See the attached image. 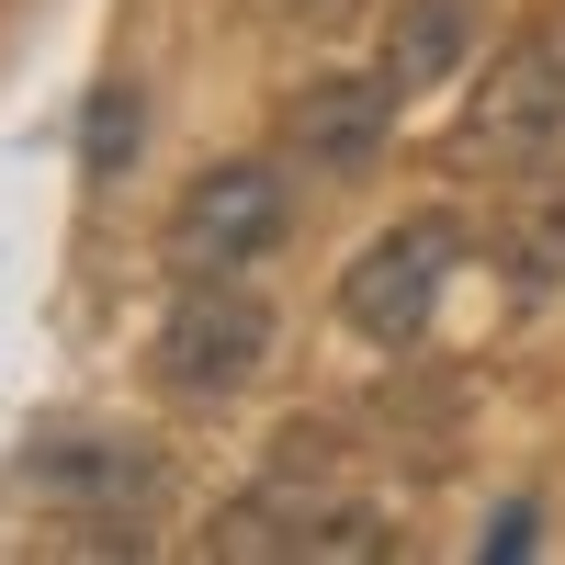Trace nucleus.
I'll return each mask as SVG.
<instances>
[{
  "instance_id": "1",
  "label": "nucleus",
  "mask_w": 565,
  "mask_h": 565,
  "mask_svg": "<svg viewBox=\"0 0 565 565\" xmlns=\"http://www.w3.org/2000/svg\"><path fill=\"white\" fill-rule=\"evenodd\" d=\"M159 487H170V463H159V441H136V430H45L34 452H12V498L57 509V521H90V554L136 543L114 521L159 509Z\"/></svg>"
},
{
  "instance_id": "2",
  "label": "nucleus",
  "mask_w": 565,
  "mask_h": 565,
  "mask_svg": "<svg viewBox=\"0 0 565 565\" xmlns=\"http://www.w3.org/2000/svg\"><path fill=\"white\" fill-rule=\"evenodd\" d=\"M271 340H282V317L249 295V271H193V282L170 295L159 340H148V373H159L170 396L215 407V396H238L249 373L271 362Z\"/></svg>"
},
{
  "instance_id": "3",
  "label": "nucleus",
  "mask_w": 565,
  "mask_h": 565,
  "mask_svg": "<svg viewBox=\"0 0 565 565\" xmlns=\"http://www.w3.org/2000/svg\"><path fill=\"white\" fill-rule=\"evenodd\" d=\"M463 159L476 170H565V23L521 34L509 57L476 79V103H463Z\"/></svg>"
},
{
  "instance_id": "4",
  "label": "nucleus",
  "mask_w": 565,
  "mask_h": 565,
  "mask_svg": "<svg viewBox=\"0 0 565 565\" xmlns=\"http://www.w3.org/2000/svg\"><path fill=\"white\" fill-rule=\"evenodd\" d=\"M282 226H295V193H282V170L271 159H215L193 193L170 204L159 226V260L170 282H193V271H249L282 249Z\"/></svg>"
},
{
  "instance_id": "5",
  "label": "nucleus",
  "mask_w": 565,
  "mask_h": 565,
  "mask_svg": "<svg viewBox=\"0 0 565 565\" xmlns=\"http://www.w3.org/2000/svg\"><path fill=\"white\" fill-rule=\"evenodd\" d=\"M452 215H396L385 238H362V260L340 271V317L362 328L373 351H407L418 328H430L441 306V282H452Z\"/></svg>"
},
{
  "instance_id": "6",
  "label": "nucleus",
  "mask_w": 565,
  "mask_h": 565,
  "mask_svg": "<svg viewBox=\"0 0 565 565\" xmlns=\"http://www.w3.org/2000/svg\"><path fill=\"white\" fill-rule=\"evenodd\" d=\"M396 103L407 90L385 79V68H328V79H306L295 103H282V136H295V159L306 170H328V181H362L373 159H385V136H396Z\"/></svg>"
},
{
  "instance_id": "7",
  "label": "nucleus",
  "mask_w": 565,
  "mask_h": 565,
  "mask_svg": "<svg viewBox=\"0 0 565 565\" xmlns=\"http://www.w3.org/2000/svg\"><path fill=\"white\" fill-rule=\"evenodd\" d=\"M498 271L521 306L565 295V170H521V193L498 204Z\"/></svg>"
},
{
  "instance_id": "8",
  "label": "nucleus",
  "mask_w": 565,
  "mask_h": 565,
  "mask_svg": "<svg viewBox=\"0 0 565 565\" xmlns=\"http://www.w3.org/2000/svg\"><path fill=\"white\" fill-rule=\"evenodd\" d=\"M463 45H476V0H396L385 12V79L441 90V79H463Z\"/></svg>"
},
{
  "instance_id": "9",
  "label": "nucleus",
  "mask_w": 565,
  "mask_h": 565,
  "mask_svg": "<svg viewBox=\"0 0 565 565\" xmlns=\"http://www.w3.org/2000/svg\"><path fill=\"white\" fill-rule=\"evenodd\" d=\"M125 159H136V79H103V90H90V114H79V181H90V193H114Z\"/></svg>"
},
{
  "instance_id": "10",
  "label": "nucleus",
  "mask_w": 565,
  "mask_h": 565,
  "mask_svg": "<svg viewBox=\"0 0 565 565\" xmlns=\"http://www.w3.org/2000/svg\"><path fill=\"white\" fill-rule=\"evenodd\" d=\"M532 532H543V509H532V498H509V509H498V532H487V554H532Z\"/></svg>"
}]
</instances>
